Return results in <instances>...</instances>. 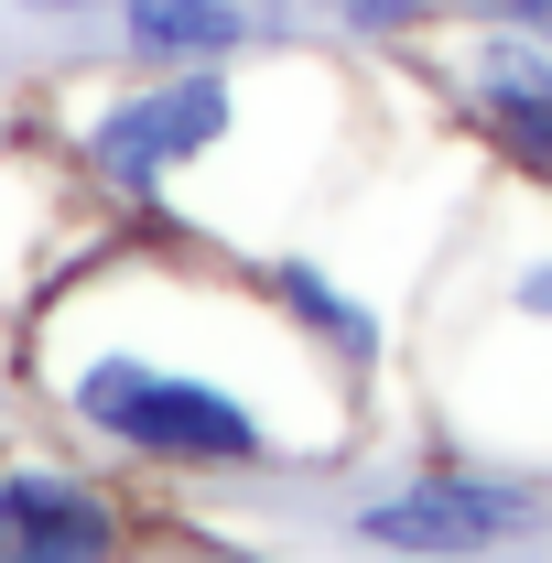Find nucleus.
I'll return each instance as SVG.
<instances>
[{"label":"nucleus","mask_w":552,"mask_h":563,"mask_svg":"<svg viewBox=\"0 0 552 563\" xmlns=\"http://www.w3.org/2000/svg\"><path fill=\"white\" fill-rule=\"evenodd\" d=\"M228 120H239V76H228V55H207V66L163 76V87H120V98L87 120L76 163H87L120 207H141V196H163L185 163H207L217 141H228Z\"/></svg>","instance_id":"nucleus-2"},{"label":"nucleus","mask_w":552,"mask_h":563,"mask_svg":"<svg viewBox=\"0 0 552 563\" xmlns=\"http://www.w3.org/2000/svg\"><path fill=\"white\" fill-rule=\"evenodd\" d=\"M66 412L120 444V455H152V466H272L281 433L250 390H228L207 368H163L141 347H98L66 368Z\"/></svg>","instance_id":"nucleus-1"},{"label":"nucleus","mask_w":552,"mask_h":563,"mask_svg":"<svg viewBox=\"0 0 552 563\" xmlns=\"http://www.w3.org/2000/svg\"><path fill=\"white\" fill-rule=\"evenodd\" d=\"M272 292H281V314H303V325H314V347H325V357H379V314H368V303H346L314 261H281Z\"/></svg>","instance_id":"nucleus-7"},{"label":"nucleus","mask_w":552,"mask_h":563,"mask_svg":"<svg viewBox=\"0 0 552 563\" xmlns=\"http://www.w3.org/2000/svg\"><path fill=\"white\" fill-rule=\"evenodd\" d=\"M487 11H509L520 33H552V0H487Z\"/></svg>","instance_id":"nucleus-10"},{"label":"nucleus","mask_w":552,"mask_h":563,"mask_svg":"<svg viewBox=\"0 0 552 563\" xmlns=\"http://www.w3.org/2000/svg\"><path fill=\"white\" fill-rule=\"evenodd\" d=\"M120 55L131 66H207V55H239L261 22L239 0H120Z\"/></svg>","instance_id":"nucleus-6"},{"label":"nucleus","mask_w":552,"mask_h":563,"mask_svg":"<svg viewBox=\"0 0 552 563\" xmlns=\"http://www.w3.org/2000/svg\"><path fill=\"white\" fill-rule=\"evenodd\" d=\"M22 22H87V11H120V0H11Z\"/></svg>","instance_id":"nucleus-8"},{"label":"nucleus","mask_w":552,"mask_h":563,"mask_svg":"<svg viewBox=\"0 0 552 563\" xmlns=\"http://www.w3.org/2000/svg\"><path fill=\"white\" fill-rule=\"evenodd\" d=\"M466 109H477V131L498 141L509 163L552 174V33L542 44H520V33L466 44Z\"/></svg>","instance_id":"nucleus-5"},{"label":"nucleus","mask_w":552,"mask_h":563,"mask_svg":"<svg viewBox=\"0 0 552 563\" xmlns=\"http://www.w3.org/2000/svg\"><path fill=\"white\" fill-rule=\"evenodd\" d=\"M520 531H542V498L509 488V477H477V466L412 477V488L357 509V542H390V553H487V542H520Z\"/></svg>","instance_id":"nucleus-3"},{"label":"nucleus","mask_w":552,"mask_h":563,"mask_svg":"<svg viewBox=\"0 0 552 563\" xmlns=\"http://www.w3.org/2000/svg\"><path fill=\"white\" fill-rule=\"evenodd\" d=\"M520 314H552V261H531V272H520Z\"/></svg>","instance_id":"nucleus-9"},{"label":"nucleus","mask_w":552,"mask_h":563,"mask_svg":"<svg viewBox=\"0 0 552 563\" xmlns=\"http://www.w3.org/2000/svg\"><path fill=\"white\" fill-rule=\"evenodd\" d=\"M120 498L66 477V466H11L0 477V563H87L120 553Z\"/></svg>","instance_id":"nucleus-4"}]
</instances>
